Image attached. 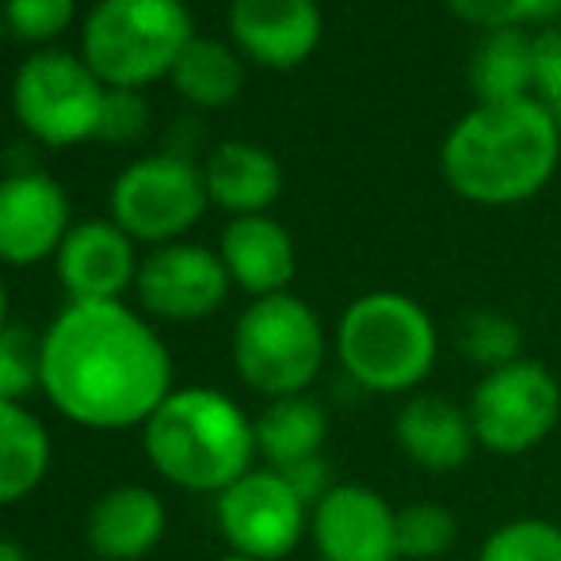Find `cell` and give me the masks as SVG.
Segmentation results:
<instances>
[{
	"mask_svg": "<svg viewBox=\"0 0 561 561\" xmlns=\"http://www.w3.org/2000/svg\"><path fill=\"white\" fill-rule=\"evenodd\" d=\"M478 561H561V527L542 516H519L493 527Z\"/></svg>",
	"mask_w": 561,
	"mask_h": 561,
	"instance_id": "cell-26",
	"label": "cell"
},
{
	"mask_svg": "<svg viewBox=\"0 0 561 561\" xmlns=\"http://www.w3.org/2000/svg\"><path fill=\"white\" fill-rule=\"evenodd\" d=\"M218 527L233 554L279 561L310 531V508L279 470H249L218 493Z\"/></svg>",
	"mask_w": 561,
	"mask_h": 561,
	"instance_id": "cell-10",
	"label": "cell"
},
{
	"mask_svg": "<svg viewBox=\"0 0 561 561\" xmlns=\"http://www.w3.org/2000/svg\"><path fill=\"white\" fill-rule=\"evenodd\" d=\"M447 8L462 23L485 31H512L527 23H547L561 12V0H447Z\"/></svg>",
	"mask_w": 561,
	"mask_h": 561,
	"instance_id": "cell-28",
	"label": "cell"
},
{
	"mask_svg": "<svg viewBox=\"0 0 561 561\" xmlns=\"http://www.w3.org/2000/svg\"><path fill=\"white\" fill-rule=\"evenodd\" d=\"M310 539L321 561H401L398 508L359 481H340L310 512Z\"/></svg>",
	"mask_w": 561,
	"mask_h": 561,
	"instance_id": "cell-12",
	"label": "cell"
},
{
	"mask_svg": "<svg viewBox=\"0 0 561 561\" xmlns=\"http://www.w3.org/2000/svg\"><path fill=\"white\" fill-rule=\"evenodd\" d=\"M138 264L134 241L112 218L77 222L54 256L69 302H118V295L138 279Z\"/></svg>",
	"mask_w": 561,
	"mask_h": 561,
	"instance_id": "cell-15",
	"label": "cell"
},
{
	"mask_svg": "<svg viewBox=\"0 0 561 561\" xmlns=\"http://www.w3.org/2000/svg\"><path fill=\"white\" fill-rule=\"evenodd\" d=\"M134 287L153 318L203 321L226 302L233 279L218 252L203 249V244L172 241L141 260Z\"/></svg>",
	"mask_w": 561,
	"mask_h": 561,
	"instance_id": "cell-11",
	"label": "cell"
},
{
	"mask_svg": "<svg viewBox=\"0 0 561 561\" xmlns=\"http://www.w3.org/2000/svg\"><path fill=\"white\" fill-rule=\"evenodd\" d=\"M470 89L478 104H516L535 92V35L524 27L485 31L470 54Z\"/></svg>",
	"mask_w": 561,
	"mask_h": 561,
	"instance_id": "cell-20",
	"label": "cell"
},
{
	"mask_svg": "<svg viewBox=\"0 0 561 561\" xmlns=\"http://www.w3.org/2000/svg\"><path fill=\"white\" fill-rule=\"evenodd\" d=\"M107 203H112V222L130 241L161 249V244L180 241L199 222L210 195L203 164L172 153H153L138 157L118 172Z\"/></svg>",
	"mask_w": 561,
	"mask_h": 561,
	"instance_id": "cell-9",
	"label": "cell"
},
{
	"mask_svg": "<svg viewBox=\"0 0 561 561\" xmlns=\"http://www.w3.org/2000/svg\"><path fill=\"white\" fill-rule=\"evenodd\" d=\"M531 100L542 107L561 130V27L535 31V92Z\"/></svg>",
	"mask_w": 561,
	"mask_h": 561,
	"instance_id": "cell-31",
	"label": "cell"
},
{
	"mask_svg": "<svg viewBox=\"0 0 561 561\" xmlns=\"http://www.w3.org/2000/svg\"><path fill=\"white\" fill-rule=\"evenodd\" d=\"M8 325V287H4V279H0V329Z\"/></svg>",
	"mask_w": 561,
	"mask_h": 561,
	"instance_id": "cell-34",
	"label": "cell"
},
{
	"mask_svg": "<svg viewBox=\"0 0 561 561\" xmlns=\"http://www.w3.org/2000/svg\"><path fill=\"white\" fill-rule=\"evenodd\" d=\"M31 390H43V336L23 325L0 329V401L20 405Z\"/></svg>",
	"mask_w": 561,
	"mask_h": 561,
	"instance_id": "cell-27",
	"label": "cell"
},
{
	"mask_svg": "<svg viewBox=\"0 0 561 561\" xmlns=\"http://www.w3.org/2000/svg\"><path fill=\"white\" fill-rule=\"evenodd\" d=\"M458 352L481 367V375L512 367L524 359V329L501 310H473L458 325Z\"/></svg>",
	"mask_w": 561,
	"mask_h": 561,
	"instance_id": "cell-24",
	"label": "cell"
},
{
	"mask_svg": "<svg viewBox=\"0 0 561 561\" xmlns=\"http://www.w3.org/2000/svg\"><path fill=\"white\" fill-rule=\"evenodd\" d=\"M43 393L84 428H134L172 393V355L123 302H69L43 333Z\"/></svg>",
	"mask_w": 561,
	"mask_h": 561,
	"instance_id": "cell-1",
	"label": "cell"
},
{
	"mask_svg": "<svg viewBox=\"0 0 561 561\" xmlns=\"http://www.w3.org/2000/svg\"><path fill=\"white\" fill-rule=\"evenodd\" d=\"M458 519L447 504L416 501L398 508V550L405 561H439L455 550Z\"/></svg>",
	"mask_w": 561,
	"mask_h": 561,
	"instance_id": "cell-25",
	"label": "cell"
},
{
	"mask_svg": "<svg viewBox=\"0 0 561 561\" xmlns=\"http://www.w3.org/2000/svg\"><path fill=\"white\" fill-rule=\"evenodd\" d=\"M393 439L424 473H455L478 450L470 413L447 393H409L393 416Z\"/></svg>",
	"mask_w": 561,
	"mask_h": 561,
	"instance_id": "cell-16",
	"label": "cell"
},
{
	"mask_svg": "<svg viewBox=\"0 0 561 561\" xmlns=\"http://www.w3.org/2000/svg\"><path fill=\"white\" fill-rule=\"evenodd\" d=\"M69 229V195L50 172L27 169L0 176V264L31 267L58 256Z\"/></svg>",
	"mask_w": 561,
	"mask_h": 561,
	"instance_id": "cell-13",
	"label": "cell"
},
{
	"mask_svg": "<svg viewBox=\"0 0 561 561\" xmlns=\"http://www.w3.org/2000/svg\"><path fill=\"white\" fill-rule=\"evenodd\" d=\"M4 35H8V27H4V8H0V43H4Z\"/></svg>",
	"mask_w": 561,
	"mask_h": 561,
	"instance_id": "cell-36",
	"label": "cell"
},
{
	"mask_svg": "<svg viewBox=\"0 0 561 561\" xmlns=\"http://www.w3.org/2000/svg\"><path fill=\"white\" fill-rule=\"evenodd\" d=\"M226 20L237 54L264 69H298L325 31L318 0H229Z\"/></svg>",
	"mask_w": 561,
	"mask_h": 561,
	"instance_id": "cell-14",
	"label": "cell"
},
{
	"mask_svg": "<svg viewBox=\"0 0 561 561\" xmlns=\"http://www.w3.org/2000/svg\"><path fill=\"white\" fill-rule=\"evenodd\" d=\"M329 336L318 310L298 295L252 298L233 329V367L249 390L267 401L295 398L325 367Z\"/></svg>",
	"mask_w": 561,
	"mask_h": 561,
	"instance_id": "cell-6",
	"label": "cell"
},
{
	"mask_svg": "<svg viewBox=\"0 0 561 561\" xmlns=\"http://www.w3.org/2000/svg\"><path fill=\"white\" fill-rule=\"evenodd\" d=\"M252 424H256V455L272 470H287V466L321 455L329 439V416L310 393L267 401V409Z\"/></svg>",
	"mask_w": 561,
	"mask_h": 561,
	"instance_id": "cell-21",
	"label": "cell"
},
{
	"mask_svg": "<svg viewBox=\"0 0 561 561\" xmlns=\"http://www.w3.org/2000/svg\"><path fill=\"white\" fill-rule=\"evenodd\" d=\"M4 27L20 43H50L77 20V0H4Z\"/></svg>",
	"mask_w": 561,
	"mask_h": 561,
	"instance_id": "cell-29",
	"label": "cell"
},
{
	"mask_svg": "<svg viewBox=\"0 0 561 561\" xmlns=\"http://www.w3.org/2000/svg\"><path fill=\"white\" fill-rule=\"evenodd\" d=\"M0 561H27V558H23V550L15 547V542L0 539Z\"/></svg>",
	"mask_w": 561,
	"mask_h": 561,
	"instance_id": "cell-33",
	"label": "cell"
},
{
	"mask_svg": "<svg viewBox=\"0 0 561 561\" xmlns=\"http://www.w3.org/2000/svg\"><path fill=\"white\" fill-rule=\"evenodd\" d=\"M218 561H256V558H244V554H233V550H229V554L218 558Z\"/></svg>",
	"mask_w": 561,
	"mask_h": 561,
	"instance_id": "cell-35",
	"label": "cell"
},
{
	"mask_svg": "<svg viewBox=\"0 0 561 561\" xmlns=\"http://www.w3.org/2000/svg\"><path fill=\"white\" fill-rule=\"evenodd\" d=\"M466 413L481 450L516 458L547 444L550 432L558 428L561 386L550 367L524 355L512 367L481 375L466 401Z\"/></svg>",
	"mask_w": 561,
	"mask_h": 561,
	"instance_id": "cell-8",
	"label": "cell"
},
{
	"mask_svg": "<svg viewBox=\"0 0 561 561\" xmlns=\"http://www.w3.org/2000/svg\"><path fill=\"white\" fill-rule=\"evenodd\" d=\"M561 130L535 100L478 104L462 115L439 149L450 192L478 207H516L554 180Z\"/></svg>",
	"mask_w": 561,
	"mask_h": 561,
	"instance_id": "cell-2",
	"label": "cell"
},
{
	"mask_svg": "<svg viewBox=\"0 0 561 561\" xmlns=\"http://www.w3.org/2000/svg\"><path fill=\"white\" fill-rule=\"evenodd\" d=\"M107 84L81 54L38 50L12 77V112L35 141L54 149L96 138Z\"/></svg>",
	"mask_w": 561,
	"mask_h": 561,
	"instance_id": "cell-7",
	"label": "cell"
},
{
	"mask_svg": "<svg viewBox=\"0 0 561 561\" xmlns=\"http://www.w3.org/2000/svg\"><path fill=\"white\" fill-rule=\"evenodd\" d=\"M279 473L287 478V485L302 496V504L310 512L318 508V504L340 485V481L333 478V466H329L325 455H313V458H306V462H295V466H287V470H279Z\"/></svg>",
	"mask_w": 561,
	"mask_h": 561,
	"instance_id": "cell-32",
	"label": "cell"
},
{
	"mask_svg": "<svg viewBox=\"0 0 561 561\" xmlns=\"http://www.w3.org/2000/svg\"><path fill=\"white\" fill-rule=\"evenodd\" d=\"M222 256L229 279L252 298L283 295L295 279V241H290L287 226L275 222L272 215H244L233 218L222 229Z\"/></svg>",
	"mask_w": 561,
	"mask_h": 561,
	"instance_id": "cell-17",
	"label": "cell"
},
{
	"mask_svg": "<svg viewBox=\"0 0 561 561\" xmlns=\"http://www.w3.org/2000/svg\"><path fill=\"white\" fill-rule=\"evenodd\" d=\"M195 20L184 0H96L84 15L81 58L107 89H146L172 73Z\"/></svg>",
	"mask_w": 561,
	"mask_h": 561,
	"instance_id": "cell-5",
	"label": "cell"
},
{
	"mask_svg": "<svg viewBox=\"0 0 561 561\" xmlns=\"http://www.w3.org/2000/svg\"><path fill=\"white\" fill-rule=\"evenodd\" d=\"M164 524H169V516H164V504L153 489L115 485L92 504L84 535H89V547L104 561H138L161 542Z\"/></svg>",
	"mask_w": 561,
	"mask_h": 561,
	"instance_id": "cell-18",
	"label": "cell"
},
{
	"mask_svg": "<svg viewBox=\"0 0 561 561\" xmlns=\"http://www.w3.org/2000/svg\"><path fill=\"white\" fill-rule=\"evenodd\" d=\"M141 428L157 473L192 493H222L256 458V424L229 393L210 386L172 390Z\"/></svg>",
	"mask_w": 561,
	"mask_h": 561,
	"instance_id": "cell-3",
	"label": "cell"
},
{
	"mask_svg": "<svg viewBox=\"0 0 561 561\" xmlns=\"http://www.w3.org/2000/svg\"><path fill=\"white\" fill-rule=\"evenodd\" d=\"M50 470V436L31 409L0 401V508L31 496Z\"/></svg>",
	"mask_w": 561,
	"mask_h": 561,
	"instance_id": "cell-22",
	"label": "cell"
},
{
	"mask_svg": "<svg viewBox=\"0 0 561 561\" xmlns=\"http://www.w3.org/2000/svg\"><path fill=\"white\" fill-rule=\"evenodd\" d=\"M149 126V100L138 89H107L104 107H100V123H96V138L100 141H138Z\"/></svg>",
	"mask_w": 561,
	"mask_h": 561,
	"instance_id": "cell-30",
	"label": "cell"
},
{
	"mask_svg": "<svg viewBox=\"0 0 561 561\" xmlns=\"http://www.w3.org/2000/svg\"><path fill=\"white\" fill-rule=\"evenodd\" d=\"M203 180H207L210 203L233 218L267 215V207L283 195V164L256 141L215 146L203 164Z\"/></svg>",
	"mask_w": 561,
	"mask_h": 561,
	"instance_id": "cell-19",
	"label": "cell"
},
{
	"mask_svg": "<svg viewBox=\"0 0 561 561\" xmlns=\"http://www.w3.org/2000/svg\"><path fill=\"white\" fill-rule=\"evenodd\" d=\"M336 359L359 390L401 398L416 393L439 359L432 313L401 290L359 295L336 321Z\"/></svg>",
	"mask_w": 561,
	"mask_h": 561,
	"instance_id": "cell-4",
	"label": "cell"
},
{
	"mask_svg": "<svg viewBox=\"0 0 561 561\" xmlns=\"http://www.w3.org/2000/svg\"><path fill=\"white\" fill-rule=\"evenodd\" d=\"M169 81L192 107L215 112V107H226L241 96L244 61H241V54H237V46L195 35L192 43L184 46L180 61L172 66Z\"/></svg>",
	"mask_w": 561,
	"mask_h": 561,
	"instance_id": "cell-23",
	"label": "cell"
}]
</instances>
